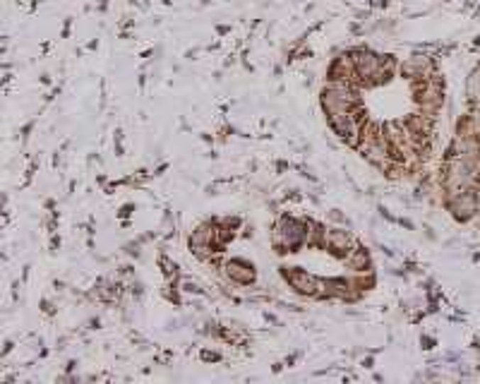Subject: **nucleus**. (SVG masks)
<instances>
[{"label": "nucleus", "mask_w": 480, "mask_h": 384, "mask_svg": "<svg viewBox=\"0 0 480 384\" xmlns=\"http://www.w3.org/2000/svg\"><path fill=\"white\" fill-rule=\"evenodd\" d=\"M226 276H229L231 281L236 283H243V286H250L252 281H255V267L248 264L245 260H229L226 262Z\"/></svg>", "instance_id": "nucleus-9"}, {"label": "nucleus", "mask_w": 480, "mask_h": 384, "mask_svg": "<svg viewBox=\"0 0 480 384\" xmlns=\"http://www.w3.org/2000/svg\"><path fill=\"white\" fill-rule=\"evenodd\" d=\"M360 152H363V156H365V159H368L370 163H375V166H384V163H387V159H389L387 144H384L382 137H377V135H370L368 140L363 142Z\"/></svg>", "instance_id": "nucleus-8"}, {"label": "nucleus", "mask_w": 480, "mask_h": 384, "mask_svg": "<svg viewBox=\"0 0 480 384\" xmlns=\"http://www.w3.org/2000/svg\"><path fill=\"white\" fill-rule=\"evenodd\" d=\"M351 58H353V67H356V75L363 79L377 77V75H382L384 70V60L372 51H356Z\"/></svg>", "instance_id": "nucleus-6"}, {"label": "nucleus", "mask_w": 480, "mask_h": 384, "mask_svg": "<svg viewBox=\"0 0 480 384\" xmlns=\"http://www.w3.org/2000/svg\"><path fill=\"white\" fill-rule=\"evenodd\" d=\"M473 163L469 159H461L457 156L454 161H449V166H447V187L457 194V192H464L466 187L473 182Z\"/></svg>", "instance_id": "nucleus-4"}, {"label": "nucleus", "mask_w": 480, "mask_h": 384, "mask_svg": "<svg viewBox=\"0 0 480 384\" xmlns=\"http://www.w3.org/2000/svg\"><path fill=\"white\" fill-rule=\"evenodd\" d=\"M283 279H286L288 286L300 295H310V298H315V295L324 293V281H320L317 276L302 272V269H298V267L283 269Z\"/></svg>", "instance_id": "nucleus-3"}, {"label": "nucleus", "mask_w": 480, "mask_h": 384, "mask_svg": "<svg viewBox=\"0 0 480 384\" xmlns=\"http://www.w3.org/2000/svg\"><path fill=\"white\" fill-rule=\"evenodd\" d=\"M324 243H327V248L332 250V255L344 257V260H346V255H349L351 250L356 248V241H353V236H351L349 231H344V229L327 231L324 233Z\"/></svg>", "instance_id": "nucleus-7"}, {"label": "nucleus", "mask_w": 480, "mask_h": 384, "mask_svg": "<svg viewBox=\"0 0 480 384\" xmlns=\"http://www.w3.org/2000/svg\"><path fill=\"white\" fill-rule=\"evenodd\" d=\"M356 104H358V94L351 89L349 82H337V79H334L329 87H324V89H322V109L327 111V116L353 111V106H356Z\"/></svg>", "instance_id": "nucleus-1"}, {"label": "nucleus", "mask_w": 480, "mask_h": 384, "mask_svg": "<svg viewBox=\"0 0 480 384\" xmlns=\"http://www.w3.org/2000/svg\"><path fill=\"white\" fill-rule=\"evenodd\" d=\"M452 212L457 214V219L461 221H466V219H471L473 214L478 212V197L473 192H457V199L452 202Z\"/></svg>", "instance_id": "nucleus-10"}, {"label": "nucleus", "mask_w": 480, "mask_h": 384, "mask_svg": "<svg viewBox=\"0 0 480 384\" xmlns=\"http://www.w3.org/2000/svg\"><path fill=\"white\" fill-rule=\"evenodd\" d=\"M476 197H478V207H480V187H478V192H476Z\"/></svg>", "instance_id": "nucleus-18"}, {"label": "nucleus", "mask_w": 480, "mask_h": 384, "mask_svg": "<svg viewBox=\"0 0 480 384\" xmlns=\"http://www.w3.org/2000/svg\"><path fill=\"white\" fill-rule=\"evenodd\" d=\"M182 293H202V288L197 286L195 281H182V288H180Z\"/></svg>", "instance_id": "nucleus-15"}, {"label": "nucleus", "mask_w": 480, "mask_h": 384, "mask_svg": "<svg viewBox=\"0 0 480 384\" xmlns=\"http://www.w3.org/2000/svg\"><path fill=\"white\" fill-rule=\"evenodd\" d=\"M346 264L353 269V272H368L370 267V255L365 248H360V245H356V248L351 250L349 255H346Z\"/></svg>", "instance_id": "nucleus-11"}, {"label": "nucleus", "mask_w": 480, "mask_h": 384, "mask_svg": "<svg viewBox=\"0 0 480 384\" xmlns=\"http://www.w3.org/2000/svg\"><path fill=\"white\" fill-rule=\"evenodd\" d=\"M329 125L334 128V132L341 137V140H346L349 144H356L358 137H360V121L358 116L353 111H346V113H334L329 116Z\"/></svg>", "instance_id": "nucleus-5"}, {"label": "nucleus", "mask_w": 480, "mask_h": 384, "mask_svg": "<svg viewBox=\"0 0 480 384\" xmlns=\"http://www.w3.org/2000/svg\"><path fill=\"white\" fill-rule=\"evenodd\" d=\"M307 238V226L300 224L293 216H281L279 224L274 229V245L279 248V253H295V248Z\"/></svg>", "instance_id": "nucleus-2"}, {"label": "nucleus", "mask_w": 480, "mask_h": 384, "mask_svg": "<svg viewBox=\"0 0 480 384\" xmlns=\"http://www.w3.org/2000/svg\"><path fill=\"white\" fill-rule=\"evenodd\" d=\"M469 97L473 99V102L480 104V70H476L469 77Z\"/></svg>", "instance_id": "nucleus-14"}, {"label": "nucleus", "mask_w": 480, "mask_h": 384, "mask_svg": "<svg viewBox=\"0 0 480 384\" xmlns=\"http://www.w3.org/2000/svg\"><path fill=\"white\" fill-rule=\"evenodd\" d=\"M202 361H219V353H214V351H202Z\"/></svg>", "instance_id": "nucleus-16"}, {"label": "nucleus", "mask_w": 480, "mask_h": 384, "mask_svg": "<svg viewBox=\"0 0 480 384\" xmlns=\"http://www.w3.org/2000/svg\"><path fill=\"white\" fill-rule=\"evenodd\" d=\"M349 281H344V279H329V281H324V291H327V295H337V298H346L349 295Z\"/></svg>", "instance_id": "nucleus-13"}, {"label": "nucleus", "mask_w": 480, "mask_h": 384, "mask_svg": "<svg viewBox=\"0 0 480 384\" xmlns=\"http://www.w3.org/2000/svg\"><path fill=\"white\" fill-rule=\"evenodd\" d=\"M130 212H132V207H123V212H120V216H128Z\"/></svg>", "instance_id": "nucleus-17"}, {"label": "nucleus", "mask_w": 480, "mask_h": 384, "mask_svg": "<svg viewBox=\"0 0 480 384\" xmlns=\"http://www.w3.org/2000/svg\"><path fill=\"white\" fill-rule=\"evenodd\" d=\"M430 67V60L425 58V55H415V58H408L406 62L401 65V72L403 75H413V77H422L425 75V70Z\"/></svg>", "instance_id": "nucleus-12"}]
</instances>
